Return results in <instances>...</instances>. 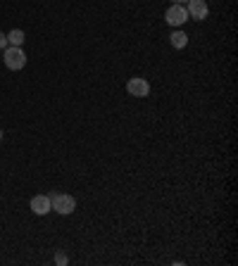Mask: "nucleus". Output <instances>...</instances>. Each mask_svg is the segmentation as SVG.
<instances>
[{"label": "nucleus", "mask_w": 238, "mask_h": 266, "mask_svg": "<svg viewBox=\"0 0 238 266\" xmlns=\"http://www.w3.org/2000/svg\"><path fill=\"white\" fill-rule=\"evenodd\" d=\"M3 60H5V67H8L10 71H19V69H24V64H26V55H24V50H22V48H15V46L5 48Z\"/></svg>", "instance_id": "f257e3e1"}, {"label": "nucleus", "mask_w": 238, "mask_h": 266, "mask_svg": "<svg viewBox=\"0 0 238 266\" xmlns=\"http://www.w3.org/2000/svg\"><path fill=\"white\" fill-rule=\"evenodd\" d=\"M50 202H53V209L57 214H71L76 209V200L71 195H64V193H57V195H50Z\"/></svg>", "instance_id": "f03ea898"}, {"label": "nucleus", "mask_w": 238, "mask_h": 266, "mask_svg": "<svg viewBox=\"0 0 238 266\" xmlns=\"http://www.w3.org/2000/svg\"><path fill=\"white\" fill-rule=\"evenodd\" d=\"M167 24L169 26H181V24H186V19H188V10L183 8V5H172V8L167 10V15H165Z\"/></svg>", "instance_id": "7ed1b4c3"}, {"label": "nucleus", "mask_w": 238, "mask_h": 266, "mask_svg": "<svg viewBox=\"0 0 238 266\" xmlns=\"http://www.w3.org/2000/svg\"><path fill=\"white\" fill-rule=\"evenodd\" d=\"M127 91H129V95H134V98H145V95L150 93V83H148L145 78H131L127 83Z\"/></svg>", "instance_id": "20e7f679"}, {"label": "nucleus", "mask_w": 238, "mask_h": 266, "mask_svg": "<svg viewBox=\"0 0 238 266\" xmlns=\"http://www.w3.org/2000/svg\"><path fill=\"white\" fill-rule=\"evenodd\" d=\"M188 17H193V19H207V15H210V8H207L205 0H188Z\"/></svg>", "instance_id": "39448f33"}, {"label": "nucleus", "mask_w": 238, "mask_h": 266, "mask_svg": "<svg viewBox=\"0 0 238 266\" xmlns=\"http://www.w3.org/2000/svg\"><path fill=\"white\" fill-rule=\"evenodd\" d=\"M31 209H33V214H38V216L48 214V211L53 209L50 195H33V197H31Z\"/></svg>", "instance_id": "423d86ee"}, {"label": "nucleus", "mask_w": 238, "mask_h": 266, "mask_svg": "<svg viewBox=\"0 0 238 266\" xmlns=\"http://www.w3.org/2000/svg\"><path fill=\"white\" fill-rule=\"evenodd\" d=\"M24 43V31L22 29H12L8 33V46H15V48H22Z\"/></svg>", "instance_id": "0eeeda50"}, {"label": "nucleus", "mask_w": 238, "mask_h": 266, "mask_svg": "<svg viewBox=\"0 0 238 266\" xmlns=\"http://www.w3.org/2000/svg\"><path fill=\"white\" fill-rule=\"evenodd\" d=\"M169 43H172L174 48H179V50H181V48H186V43H188V36H186L183 31H174L172 36H169Z\"/></svg>", "instance_id": "6e6552de"}, {"label": "nucleus", "mask_w": 238, "mask_h": 266, "mask_svg": "<svg viewBox=\"0 0 238 266\" xmlns=\"http://www.w3.org/2000/svg\"><path fill=\"white\" fill-rule=\"evenodd\" d=\"M67 261H69V259H67V254H64V252H57V254H55V264L64 266Z\"/></svg>", "instance_id": "1a4fd4ad"}, {"label": "nucleus", "mask_w": 238, "mask_h": 266, "mask_svg": "<svg viewBox=\"0 0 238 266\" xmlns=\"http://www.w3.org/2000/svg\"><path fill=\"white\" fill-rule=\"evenodd\" d=\"M5 48H8V36L0 31V50H5Z\"/></svg>", "instance_id": "9d476101"}, {"label": "nucleus", "mask_w": 238, "mask_h": 266, "mask_svg": "<svg viewBox=\"0 0 238 266\" xmlns=\"http://www.w3.org/2000/svg\"><path fill=\"white\" fill-rule=\"evenodd\" d=\"M172 3H176V5H181V3H186V0H172Z\"/></svg>", "instance_id": "9b49d317"}, {"label": "nucleus", "mask_w": 238, "mask_h": 266, "mask_svg": "<svg viewBox=\"0 0 238 266\" xmlns=\"http://www.w3.org/2000/svg\"><path fill=\"white\" fill-rule=\"evenodd\" d=\"M0 138H3V131H0Z\"/></svg>", "instance_id": "f8f14e48"}]
</instances>
